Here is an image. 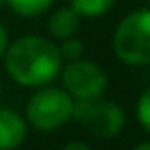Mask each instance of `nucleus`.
Masks as SVG:
<instances>
[{"label": "nucleus", "mask_w": 150, "mask_h": 150, "mask_svg": "<svg viewBox=\"0 0 150 150\" xmlns=\"http://www.w3.org/2000/svg\"><path fill=\"white\" fill-rule=\"evenodd\" d=\"M8 76L23 86H45L62 70V56L52 39L39 35H23L4 52Z\"/></svg>", "instance_id": "nucleus-1"}, {"label": "nucleus", "mask_w": 150, "mask_h": 150, "mask_svg": "<svg viewBox=\"0 0 150 150\" xmlns=\"http://www.w3.org/2000/svg\"><path fill=\"white\" fill-rule=\"evenodd\" d=\"M113 54L127 66L150 62V11L138 8L123 17L113 35Z\"/></svg>", "instance_id": "nucleus-2"}, {"label": "nucleus", "mask_w": 150, "mask_h": 150, "mask_svg": "<svg viewBox=\"0 0 150 150\" xmlns=\"http://www.w3.org/2000/svg\"><path fill=\"white\" fill-rule=\"evenodd\" d=\"M74 99L58 86H37L27 101V119L41 132H54L72 117Z\"/></svg>", "instance_id": "nucleus-3"}, {"label": "nucleus", "mask_w": 150, "mask_h": 150, "mask_svg": "<svg viewBox=\"0 0 150 150\" xmlns=\"http://www.w3.org/2000/svg\"><path fill=\"white\" fill-rule=\"evenodd\" d=\"M72 117L95 138H113L125 125V111L103 97L74 101Z\"/></svg>", "instance_id": "nucleus-4"}, {"label": "nucleus", "mask_w": 150, "mask_h": 150, "mask_svg": "<svg viewBox=\"0 0 150 150\" xmlns=\"http://www.w3.org/2000/svg\"><path fill=\"white\" fill-rule=\"evenodd\" d=\"M60 72H62L64 91L74 101L103 97L107 91V74L95 62L78 58V60L68 62V66L62 68Z\"/></svg>", "instance_id": "nucleus-5"}, {"label": "nucleus", "mask_w": 150, "mask_h": 150, "mask_svg": "<svg viewBox=\"0 0 150 150\" xmlns=\"http://www.w3.org/2000/svg\"><path fill=\"white\" fill-rule=\"evenodd\" d=\"M27 136L25 119L13 109H0V150H15Z\"/></svg>", "instance_id": "nucleus-6"}, {"label": "nucleus", "mask_w": 150, "mask_h": 150, "mask_svg": "<svg viewBox=\"0 0 150 150\" xmlns=\"http://www.w3.org/2000/svg\"><path fill=\"white\" fill-rule=\"evenodd\" d=\"M80 27V15L72 8V6H62L58 11L52 13L50 21H47V31L54 39H68L72 35H76Z\"/></svg>", "instance_id": "nucleus-7"}, {"label": "nucleus", "mask_w": 150, "mask_h": 150, "mask_svg": "<svg viewBox=\"0 0 150 150\" xmlns=\"http://www.w3.org/2000/svg\"><path fill=\"white\" fill-rule=\"evenodd\" d=\"M52 2L54 0H6L11 11L19 17H25V19H33V17L43 15L52 6Z\"/></svg>", "instance_id": "nucleus-8"}, {"label": "nucleus", "mask_w": 150, "mask_h": 150, "mask_svg": "<svg viewBox=\"0 0 150 150\" xmlns=\"http://www.w3.org/2000/svg\"><path fill=\"white\" fill-rule=\"evenodd\" d=\"M113 4H115V0H70V6L80 17H88V19L109 13Z\"/></svg>", "instance_id": "nucleus-9"}, {"label": "nucleus", "mask_w": 150, "mask_h": 150, "mask_svg": "<svg viewBox=\"0 0 150 150\" xmlns=\"http://www.w3.org/2000/svg\"><path fill=\"white\" fill-rule=\"evenodd\" d=\"M58 52H60L62 60L72 62V60H78V58L84 54V43L72 35V37H68V39H62V43L58 45Z\"/></svg>", "instance_id": "nucleus-10"}, {"label": "nucleus", "mask_w": 150, "mask_h": 150, "mask_svg": "<svg viewBox=\"0 0 150 150\" xmlns=\"http://www.w3.org/2000/svg\"><path fill=\"white\" fill-rule=\"evenodd\" d=\"M136 115H138V121L142 125L144 132H150V91L146 88L140 99H138V107H136Z\"/></svg>", "instance_id": "nucleus-11"}, {"label": "nucleus", "mask_w": 150, "mask_h": 150, "mask_svg": "<svg viewBox=\"0 0 150 150\" xmlns=\"http://www.w3.org/2000/svg\"><path fill=\"white\" fill-rule=\"evenodd\" d=\"M6 45H8V33H6V29L2 27V23H0V58L4 56Z\"/></svg>", "instance_id": "nucleus-12"}, {"label": "nucleus", "mask_w": 150, "mask_h": 150, "mask_svg": "<svg viewBox=\"0 0 150 150\" xmlns=\"http://www.w3.org/2000/svg\"><path fill=\"white\" fill-rule=\"evenodd\" d=\"M62 150H91V146L84 144V142H70V144H66Z\"/></svg>", "instance_id": "nucleus-13"}, {"label": "nucleus", "mask_w": 150, "mask_h": 150, "mask_svg": "<svg viewBox=\"0 0 150 150\" xmlns=\"http://www.w3.org/2000/svg\"><path fill=\"white\" fill-rule=\"evenodd\" d=\"M132 150H150V144H148V142H146V140H144V142H140V144H138V146H134V148H132Z\"/></svg>", "instance_id": "nucleus-14"}, {"label": "nucleus", "mask_w": 150, "mask_h": 150, "mask_svg": "<svg viewBox=\"0 0 150 150\" xmlns=\"http://www.w3.org/2000/svg\"><path fill=\"white\" fill-rule=\"evenodd\" d=\"M4 4H6V0H0V8H2Z\"/></svg>", "instance_id": "nucleus-15"}]
</instances>
